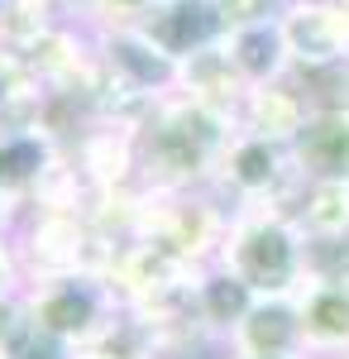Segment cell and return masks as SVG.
<instances>
[{"label": "cell", "instance_id": "cell-2", "mask_svg": "<svg viewBox=\"0 0 349 359\" xmlns=\"http://www.w3.org/2000/svg\"><path fill=\"white\" fill-rule=\"evenodd\" d=\"M215 264L244 278L259 297H296L306 287V230L287 206H230Z\"/></svg>", "mask_w": 349, "mask_h": 359}, {"label": "cell", "instance_id": "cell-5", "mask_svg": "<svg viewBox=\"0 0 349 359\" xmlns=\"http://www.w3.org/2000/svg\"><path fill=\"white\" fill-rule=\"evenodd\" d=\"M91 34H96V62L106 72L110 91H120L130 101H149V106L177 91V62L139 25L91 29Z\"/></svg>", "mask_w": 349, "mask_h": 359}, {"label": "cell", "instance_id": "cell-4", "mask_svg": "<svg viewBox=\"0 0 349 359\" xmlns=\"http://www.w3.org/2000/svg\"><path fill=\"white\" fill-rule=\"evenodd\" d=\"M296 187H301V168H296L292 144L235 125V135L220 154L215 196L225 206H287Z\"/></svg>", "mask_w": 349, "mask_h": 359}, {"label": "cell", "instance_id": "cell-20", "mask_svg": "<svg viewBox=\"0 0 349 359\" xmlns=\"http://www.w3.org/2000/svg\"><path fill=\"white\" fill-rule=\"evenodd\" d=\"M306 273L325 283H349V235L335 240H306ZM306 278V283H311Z\"/></svg>", "mask_w": 349, "mask_h": 359}, {"label": "cell", "instance_id": "cell-16", "mask_svg": "<svg viewBox=\"0 0 349 359\" xmlns=\"http://www.w3.org/2000/svg\"><path fill=\"white\" fill-rule=\"evenodd\" d=\"M81 355H96V359H163V345H158V331L153 321L139 311V306H120V316L110 321L101 340Z\"/></svg>", "mask_w": 349, "mask_h": 359}, {"label": "cell", "instance_id": "cell-11", "mask_svg": "<svg viewBox=\"0 0 349 359\" xmlns=\"http://www.w3.org/2000/svg\"><path fill=\"white\" fill-rule=\"evenodd\" d=\"M278 29H282L287 53H292V67H316V62H340L345 57L325 0H287L282 15H278Z\"/></svg>", "mask_w": 349, "mask_h": 359}, {"label": "cell", "instance_id": "cell-10", "mask_svg": "<svg viewBox=\"0 0 349 359\" xmlns=\"http://www.w3.org/2000/svg\"><path fill=\"white\" fill-rule=\"evenodd\" d=\"M301 177L316 182H349V106L340 111H311L301 135L292 139Z\"/></svg>", "mask_w": 349, "mask_h": 359}, {"label": "cell", "instance_id": "cell-19", "mask_svg": "<svg viewBox=\"0 0 349 359\" xmlns=\"http://www.w3.org/2000/svg\"><path fill=\"white\" fill-rule=\"evenodd\" d=\"M158 0H81V25L86 29H120L144 25Z\"/></svg>", "mask_w": 349, "mask_h": 359}, {"label": "cell", "instance_id": "cell-21", "mask_svg": "<svg viewBox=\"0 0 349 359\" xmlns=\"http://www.w3.org/2000/svg\"><path fill=\"white\" fill-rule=\"evenodd\" d=\"M215 5V20L225 34L235 29H249V25H264V20H278L287 0H211Z\"/></svg>", "mask_w": 349, "mask_h": 359}, {"label": "cell", "instance_id": "cell-18", "mask_svg": "<svg viewBox=\"0 0 349 359\" xmlns=\"http://www.w3.org/2000/svg\"><path fill=\"white\" fill-rule=\"evenodd\" d=\"M34 316H29L25 292H5L0 297V359H25L34 350Z\"/></svg>", "mask_w": 349, "mask_h": 359}, {"label": "cell", "instance_id": "cell-25", "mask_svg": "<svg viewBox=\"0 0 349 359\" xmlns=\"http://www.w3.org/2000/svg\"><path fill=\"white\" fill-rule=\"evenodd\" d=\"M20 221H25V206L0 192V230H20Z\"/></svg>", "mask_w": 349, "mask_h": 359}, {"label": "cell", "instance_id": "cell-28", "mask_svg": "<svg viewBox=\"0 0 349 359\" xmlns=\"http://www.w3.org/2000/svg\"><path fill=\"white\" fill-rule=\"evenodd\" d=\"M345 359H349V355H345Z\"/></svg>", "mask_w": 349, "mask_h": 359}, {"label": "cell", "instance_id": "cell-23", "mask_svg": "<svg viewBox=\"0 0 349 359\" xmlns=\"http://www.w3.org/2000/svg\"><path fill=\"white\" fill-rule=\"evenodd\" d=\"M29 10H39L43 20H81V0H20Z\"/></svg>", "mask_w": 349, "mask_h": 359}, {"label": "cell", "instance_id": "cell-14", "mask_svg": "<svg viewBox=\"0 0 349 359\" xmlns=\"http://www.w3.org/2000/svg\"><path fill=\"white\" fill-rule=\"evenodd\" d=\"M225 53H230V62L240 67V77L249 86L282 82V77L292 72V53H287V43H282L278 20H264V25L225 34Z\"/></svg>", "mask_w": 349, "mask_h": 359}, {"label": "cell", "instance_id": "cell-6", "mask_svg": "<svg viewBox=\"0 0 349 359\" xmlns=\"http://www.w3.org/2000/svg\"><path fill=\"white\" fill-rule=\"evenodd\" d=\"M220 355H235V359H296V355H306L296 297H254V306L244 311V321L230 331Z\"/></svg>", "mask_w": 349, "mask_h": 359}, {"label": "cell", "instance_id": "cell-26", "mask_svg": "<svg viewBox=\"0 0 349 359\" xmlns=\"http://www.w3.org/2000/svg\"><path fill=\"white\" fill-rule=\"evenodd\" d=\"M220 359H235V355H220ZM296 359H311V355H296Z\"/></svg>", "mask_w": 349, "mask_h": 359}, {"label": "cell", "instance_id": "cell-24", "mask_svg": "<svg viewBox=\"0 0 349 359\" xmlns=\"http://www.w3.org/2000/svg\"><path fill=\"white\" fill-rule=\"evenodd\" d=\"M330 5V20H335V34H340V48L349 57V0H325Z\"/></svg>", "mask_w": 349, "mask_h": 359}, {"label": "cell", "instance_id": "cell-9", "mask_svg": "<svg viewBox=\"0 0 349 359\" xmlns=\"http://www.w3.org/2000/svg\"><path fill=\"white\" fill-rule=\"evenodd\" d=\"M301 311V335L311 359H345L349 355V283H325L311 278L296 292Z\"/></svg>", "mask_w": 349, "mask_h": 359}, {"label": "cell", "instance_id": "cell-15", "mask_svg": "<svg viewBox=\"0 0 349 359\" xmlns=\"http://www.w3.org/2000/svg\"><path fill=\"white\" fill-rule=\"evenodd\" d=\"M296 225L306 230V240H335L349 235V182H316L301 177L296 196L287 201Z\"/></svg>", "mask_w": 349, "mask_h": 359}, {"label": "cell", "instance_id": "cell-3", "mask_svg": "<svg viewBox=\"0 0 349 359\" xmlns=\"http://www.w3.org/2000/svg\"><path fill=\"white\" fill-rule=\"evenodd\" d=\"M25 302L34 316V335L72 359L91 350L125 306L120 292L110 287V278L96 269H62V273L29 278Z\"/></svg>", "mask_w": 349, "mask_h": 359}, {"label": "cell", "instance_id": "cell-12", "mask_svg": "<svg viewBox=\"0 0 349 359\" xmlns=\"http://www.w3.org/2000/svg\"><path fill=\"white\" fill-rule=\"evenodd\" d=\"M254 297H259V292H254L244 278H235L225 264H206V269H196V278H191V302L201 311L206 331L220 340V350H225L230 331L244 321V311L254 306Z\"/></svg>", "mask_w": 349, "mask_h": 359}, {"label": "cell", "instance_id": "cell-8", "mask_svg": "<svg viewBox=\"0 0 349 359\" xmlns=\"http://www.w3.org/2000/svg\"><path fill=\"white\" fill-rule=\"evenodd\" d=\"M139 29H144L172 62H182V57L201 53V48H211V43L225 39L211 0H158Z\"/></svg>", "mask_w": 349, "mask_h": 359}, {"label": "cell", "instance_id": "cell-17", "mask_svg": "<svg viewBox=\"0 0 349 359\" xmlns=\"http://www.w3.org/2000/svg\"><path fill=\"white\" fill-rule=\"evenodd\" d=\"M287 82L306 96L311 111H340V106H349V57L316 62V67H292Z\"/></svg>", "mask_w": 349, "mask_h": 359}, {"label": "cell", "instance_id": "cell-13", "mask_svg": "<svg viewBox=\"0 0 349 359\" xmlns=\"http://www.w3.org/2000/svg\"><path fill=\"white\" fill-rule=\"evenodd\" d=\"M306 115H311L306 96L282 77V82H268V86H249V96H244V106H240V125L254 130V135L292 144L301 135V125H306Z\"/></svg>", "mask_w": 349, "mask_h": 359}, {"label": "cell", "instance_id": "cell-7", "mask_svg": "<svg viewBox=\"0 0 349 359\" xmlns=\"http://www.w3.org/2000/svg\"><path fill=\"white\" fill-rule=\"evenodd\" d=\"M177 96H187V101H196V106H206V111H215V115L240 120V106H244V96H249V82L240 77V67L230 62L225 39L177 62Z\"/></svg>", "mask_w": 349, "mask_h": 359}, {"label": "cell", "instance_id": "cell-27", "mask_svg": "<svg viewBox=\"0 0 349 359\" xmlns=\"http://www.w3.org/2000/svg\"><path fill=\"white\" fill-rule=\"evenodd\" d=\"M77 359H96V355H77Z\"/></svg>", "mask_w": 349, "mask_h": 359}, {"label": "cell", "instance_id": "cell-1", "mask_svg": "<svg viewBox=\"0 0 349 359\" xmlns=\"http://www.w3.org/2000/svg\"><path fill=\"white\" fill-rule=\"evenodd\" d=\"M240 120L215 115L187 96H163L135 125L139 187L149 192H215L220 154Z\"/></svg>", "mask_w": 349, "mask_h": 359}, {"label": "cell", "instance_id": "cell-22", "mask_svg": "<svg viewBox=\"0 0 349 359\" xmlns=\"http://www.w3.org/2000/svg\"><path fill=\"white\" fill-rule=\"evenodd\" d=\"M25 287H29V264H25V249H20V235L0 230V297L25 292Z\"/></svg>", "mask_w": 349, "mask_h": 359}]
</instances>
